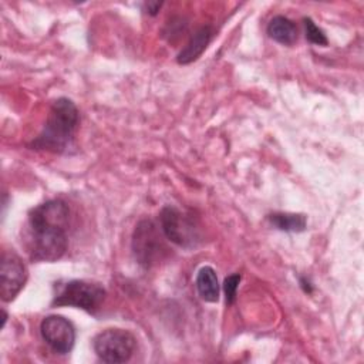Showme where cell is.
<instances>
[{
    "instance_id": "obj_14",
    "label": "cell",
    "mask_w": 364,
    "mask_h": 364,
    "mask_svg": "<svg viewBox=\"0 0 364 364\" xmlns=\"http://www.w3.org/2000/svg\"><path fill=\"white\" fill-rule=\"evenodd\" d=\"M239 283H240V274L239 273H233V274H230L225 279L223 291H225L226 304H233V301L236 299V290L239 287Z\"/></svg>"
},
{
    "instance_id": "obj_11",
    "label": "cell",
    "mask_w": 364,
    "mask_h": 364,
    "mask_svg": "<svg viewBox=\"0 0 364 364\" xmlns=\"http://www.w3.org/2000/svg\"><path fill=\"white\" fill-rule=\"evenodd\" d=\"M198 294L208 303H216L219 300V282L216 272L210 266L199 269L195 280Z\"/></svg>"
},
{
    "instance_id": "obj_5",
    "label": "cell",
    "mask_w": 364,
    "mask_h": 364,
    "mask_svg": "<svg viewBox=\"0 0 364 364\" xmlns=\"http://www.w3.org/2000/svg\"><path fill=\"white\" fill-rule=\"evenodd\" d=\"M134 334L124 328H105L92 338V348L104 363H125L135 351Z\"/></svg>"
},
{
    "instance_id": "obj_1",
    "label": "cell",
    "mask_w": 364,
    "mask_h": 364,
    "mask_svg": "<svg viewBox=\"0 0 364 364\" xmlns=\"http://www.w3.org/2000/svg\"><path fill=\"white\" fill-rule=\"evenodd\" d=\"M70 209L61 199L33 208L27 218L26 246L33 262H57L68 247Z\"/></svg>"
},
{
    "instance_id": "obj_8",
    "label": "cell",
    "mask_w": 364,
    "mask_h": 364,
    "mask_svg": "<svg viewBox=\"0 0 364 364\" xmlns=\"http://www.w3.org/2000/svg\"><path fill=\"white\" fill-rule=\"evenodd\" d=\"M27 280V269L21 257L13 252H3L0 267V296L3 301H11Z\"/></svg>"
},
{
    "instance_id": "obj_7",
    "label": "cell",
    "mask_w": 364,
    "mask_h": 364,
    "mask_svg": "<svg viewBox=\"0 0 364 364\" xmlns=\"http://www.w3.org/2000/svg\"><path fill=\"white\" fill-rule=\"evenodd\" d=\"M40 334L57 354H68L75 343V328L73 323L58 314H50L41 320Z\"/></svg>"
},
{
    "instance_id": "obj_12",
    "label": "cell",
    "mask_w": 364,
    "mask_h": 364,
    "mask_svg": "<svg viewBox=\"0 0 364 364\" xmlns=\"http://www.w3.org/2000/svg\"><path fill=\"white\" fill-rule=\"evenodd\" d=\"M267 220L273 228L283 232H303L307 226V216L303 213L274 212L267 215Z\"/></svg>"
},
{
    "instance_id": "obj_15",
    "label": "cell",
    "mask_w": 364,
    "mask_h": 364,
    "mask_svg": "<svg viewBox=\"0 0 364 364\" xmlns=\"http://www.w3.org/2000/svg\"><path fill=\"white\" fill-rule=\"evenodd\" d=\"M144 7H145V10H146L148 14L155 16V14H158L159 9L162 7V1H148V3L144 4Z\"/></svg>"
},
{
    "instance_id": "obj_6",
    "label": "cell",
    "mask_w": 364,
    "mask_h": 364,
    "mask_svg": "<svg viewBox=\"0 0 364 364\" xmlns=\"http://www.w3.org/2000/svg\"><path fill=\"white\" fill-rule=\"evenodd\" d=\"M159 226L168 240L183 247L195 246L198 232L188 216L173 206H165L159 215Z\"/></svg>"
},
{
    "instance_id": "obj_10",
    "label": "cell",
    "mask_w": 364,
    "mask_h": 364,
    "mask_svg": "<svg viewBox=\"0 0 364 364\" xmlns=\"http://www.w3.org/2000/svg\"><path fill=\"white\" fill-rule=\"evenodd\" d=\"M266 31L272 40L283 46H293L297 41V27L284 16H274L269 21Z\"/></svg>"
},
{
    "instance_id": "obj_13",
    "label": "cell",
    "mask_w": 364,
    "mask_h": 364,
    "mask_svg": "<svg viewBox=\"0 0 364 364\" xmlns=\"http://www.w3.org/2000/svg\"><path fill=\"white\" fill-rule=\"evenodd\" d=\"M303 24H304L306 38L310 43H313L316 46H327L328 44V40H327L324 31L310 17H304Z\"/></svg>"
},
{
    "instance_id": "obj_4",
    "label": "cell",
    "mask_w": 364,
    "mask_h": 364,
    "mask_svg": "<svg viewBox=\"0 0 364 364\" xmlns=\"http://www.w3.org/2000/svg\"><path fill=\"white\" fill-rule=\"evenodd\" d=\"M105 299V290L98 283L85 280H70L54 296L53 307H77L88 313L98 310Z\"/></svg>"
},
{
    "instance_id": "obj_2",
    "label": "cell",
    "mask_w": 364,
    "mask_h": 364,
    "mask_svg": "<svg viewBox=\"0 0 364 364\" xmlns=\"http://www.w3.org/2000/svg\"><path fill=\"white\" fill-rule=\"evenodd\" d=\"M80 122L77 105L61 97L51 104L41 132L28 144L31 149L65 154L74 146V135Z\"/></svg>"
},
{
    "instance_id": "obj_3",
    "label": "cell",
    "mask_w": 364,
    "mask_h": 364,
    "mask_svg": "<svg viewBox=\"0 0 364 364\" xmlns=\"http://www.w3.org/2000/svg\"><path fill=\"white\" fill-rule=\"evenodd\" d=\"M164 232L152 220L144 219L138 222L132 233V252L136 262L149 269L156 264L166 253L164 243Z\"/></svg>"
},
{
    "instance_id": "obj_9",
    "label": "cell",
    "mask_w": 364,
    "mask_h": 364,
    "mask_svg": "<svg viewBox=\"0 0 364 364\" xmlns=\"http://www.w3.org/2000/svg\"><path fill=\"white\" fill-rule=\"evenodd\" d=\"M213 37V28L210 26H202L189 38L188 44L176 55L178 64H191L198 60L209 46Z\"/></svg>"
}]
</instances>
